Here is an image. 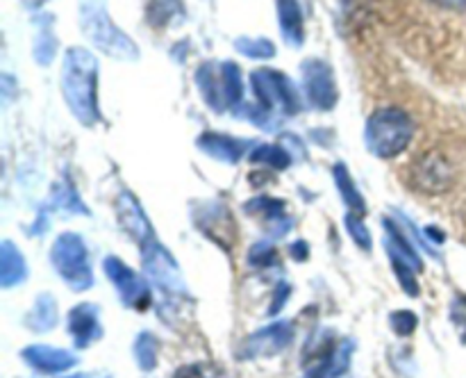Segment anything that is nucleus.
Instances as JSON below:
<instances>
[{"label":"nucleus","mask_w":466,"mask_h":378,"mask_svg":"<svg viewBox=\"0 0 466 378\" xmlns=\"http://www.w3.org/2000/svg\"><path fill=\"white\" fill-rule=\"evenodd\" d=\"M98 64L96 57L85 48H68L62 66V91L68 109L82 126H96L98 121Z\"/></svg>","instance_id":"obj_1"},{"label":"nucleus","mask_w":466,"mask_h":378,"mask_svg":"<svg viewBox=\"0 0 466 378\" xmlns=\"http://www.w3.org/2000/svg\"><path fill=\"white\" fill-rule=\"evenodd\" d=\"M80 26L86 39L103 53L118 59L139 57L135 41L109 18L105 0H80Z\"/></svg>","instance_id":"obj_2"},{"label":"nucleus","mask_w":466,"mask_h":378,"mask_svg":"<svg viewBox=\"0 0 466 378\" xmlns=\"http://www.w3.org/2000/svg\"><path fill=\"white\" fill-rule=\"evenodd\" d=\"M414 137V121L400 107H382L367 121L364 139L369 150L382 159L396 158L410 146Z\"/></svg>","instance_id":"obj_3"},{"label":"nucleus","mask_w":466,"mask_h":378,"mask_svg":"<svg viewBox=\"0 0 466 378\" xmlns=\"http://www.w3.org/2000/svg\"><path fill=\"white\" fill-rule=\"evenodd\" d=\"M50 262L73 291H85L94 285L89 250H86L85 240L77 232H62L55 240L53 250H50Z\"/></svg>","instance_id":"obj_4"},{"label":"nucleus","mask_w":466,"mask_h":378,"mask_svg":"<svg viewBox=\"0 0 466 378\" xmlns=\"http://www.w3.org/2000/svg\"><path fill=\"white\" fill-rule=\"evenodd\" d=\"M250 85H253L259 107H264L267 112L273 114L276 109H280L287 117L300 112L299 91L285 73L273 71V68H258L250 73Z\"/></svg>","instance_id":"obj_5"},{"label":"nucleus","mask_w":466,"mask_h":378,"mask_svg":"<svg viewBox=\"0 0 466 378\" xmlns=\"http://www.w3.org/2000/svg\"><path fill=\"white\" fill-rule=\"evenodd\" d=\"M382 228H385V249L387 253H390L391 264H394V271L396 276H399L400 287H403L410 296H417V273H421L423 269V262L421 258H419L417 249H414V244H410L405 232L400 230V226H396L391 219H385V221H382Z\"/></svg>","instance_id":"obj_6"},{"label":"nucleus","mask_w":466,"mask_h":378,"mask_svg":"<svg viewBox=\"0 0 466 378\" xmlns=\"http://www.w3.org/2000/svg\"><path fill=\"white\" fill-rule=\"evenodd\" d=\"M144 271L155 285L159 287L167 294H185V278H182L180 267L173 260V255L168 253V249H164L157 240H148L144 244Z\"/></svg>","instance_id":"obj_7"},{"label":"nucleus","mask_w":466,"mask_h":378,"mask_svg":"<svg viewBox=\"0 0 466 378\" xmlns=\"http://www.w3.org/2000/svg\"><path fill=\"white\" fill-rule=\"evenodd\" d=\"M103 267H105V276H107L109 281L114 282V287H116L123 305H127V308L132 310H139V312L148 310L150 290L139 273L132 271V269L127 267L123 260H118L116 255L105 258Z\"/></svg>","instance_id":"obj_8"},{"label":"nucleus","mask_w":466,"mask_h":378,"mask_svg":"<svg viewBox=\"0 0 466 378\" xmlns=\"http://www.w3.org/2000/svg\"><path fill=\"white\" fill-rule=\"evenodd\" d=\"M303 85L308 100L317 109H332L337 105V85L332 68L323 59H308L303 62Z\"/></svg>","instance_id":"obj_9"},{"label":"nucleus","mask_w":466,"mask_h":378,"mask_svg":"<svg viewBox=\"0 0 466 378\" xmlns=\"http://www.w3.org/2000/svg\"><path fill=\"white\" fill-rule=\"evenodd\" d=\"M294 340V326L291 322H276L271 326L262 328L255 335L246 340L244 358H268V355H278L287 349Z\"/></svg>","instance_id":"obj_10"},{"label":"nucleus","mask_w":466,"mask_h":378,"mask_svg":"<svg viewBox=\"0 0 466 378\" xmlns=\"http://www.w3.org/2000/svg\"><path fill=\"white\" fill-rule=\"evenodd\" d=\"M412 176L419 189L426 191V194H441L453 182V173H451L449 162L437 153H428L421 159H417V164L412 169Z\"/></svg>","instance_id":"obj_11"},{"label":"nucleus","mask_w":466,"mask_h":378,"mask_svg":"<svg viewBox=\"0 0 466 378\" xmlns=\"http://www.w3.org/2000/svg\"><path fill=\"white\" fill-rule=\"evenodd\" d=\"M332 332L323 331L314 337L312 342H308V349H305V363H303V378H328L335 376V355L337 346L332 344Z\"/></svg>","instance_id":"obj_12"},{"label":"nucleus","mask_w":466,"mask_h":378,"mask_svg":"<svg viewBox=\"0 0 466 378\" xmlns=\"http://www.w3.org/2000/svg\"><path fill=\"white\" fill-rule=\"evenodd\" d=\"M196 221H198V228H203V232L209 240L221 244L226 250L232 249V244L237 240V228L235 221H232V214L223 205H203L200 208V217H196Z\"/></svg>","instance_id":"obj_13"},{"label":"nucleus","mask_w":466,"mask_h":378,"mask_svg":"<svg viewBox=\"0 0 466 378\" xmlns=\"http://www.w3.org/2000/svg\"><path fill=\"white\" fill-rule=\"evenodd\" d=\"M21 358L41 373H62L77 363V358L71 351L55 349V346L46 344L27 346V349H23Z\"/></svg>","instance_id":"obj_14"},{"label":"nucleus","mask_w":466,"mask_h":378,"mask_svg":"<svg viewBox=\"0 0 466 378\" xmlns=\"http://www.w3.org/2000/svg\"><path fill=\"white\" fill-rule=\"evenodd\" d=\"M116 214L123 230H126L132 240L141 241V244L153 240V230H150V223L148 219H146V212L141 209L139 200H137L130 191H121V196L116 199Z\"/></svg>","instance_id":"obj_15"},{"label":"nucleus","mask_w":466,"mask_h":378,"mask_svg":"<svg viewBox=\"0 0 466 378\" xmlns=\"http://www.w3.org/2000/svg\"><path fill=\"white\" fill-rule=\"evenodd\" d=\"M68 332H71L73 342L77 349H85L91 342L100 340L103 328H100L98 308L91 303H80L68 312Z\"/></svg>","instance_id":"obj_16"},{"label":"nucleus","mask_w":466,"mask_h":378,"mask_svg":"<svg viewBox=\"0 0 466 378\" xmlns=\"http://www.w3.org/2000/svg\"><path fill=\"white\" fill-rule=\"evenodd\" d=\"M246 212L262 219L273 237H285L291 228V217H287L285 203L278 199H271V196H258V199L248 200L246 203Z\"/></svg>","instance_id":"obj_17"},{"label":"nucleus","mask_w":466,"mask_h":378,"mask_svg":"<svg viewBox=\"0 0 466 378\" xmlns=\"http://www.w3.org/2000/svg\"><path fill=\"white\" fill-rule=\"evenodd\" d=\"M250 146V141L246 139H235V137L228 135H217V132H205L203 137H198V148L203 153H208L212 159L226 164H237L241 159V155L246 153V148Z\"/></svg>","instance_id":"obj_18"},{"label":"nucleus","mask_w":466,"mask_h":378,"mask_svg":"<svg viewBox=\"0 0 466 378\" xmlns=\"http://www.w3.org/2000/svg\"><path fill=\"white\" fill-rule=\"evenodd\" d=\"M196 85H198L203 100L214 109V112H223V109H228L226 94H223L221 64L205 62L203 66L196 71Z\"/></svg>","instance_id":"obj_19"},{"label":"nucleus","mask_w":466,"mask_h":378,"mask_svg":"<svg viewBox=\"0 0 466 378\" xmlns=\"http://www.w3.org/2000/svg\"><path fill=\"white\" fill-rule=\"evenodd\" d=\"M278 21H280L282 36L289 46L299 48L305 41L303 12H300L299 0H278Z\"/></svg>","instance_id":"obj_20"},{"label":"nucleus","mask_w":466,"mask_h":378,"mask_svg":"<svg viewBox=\"0 0 466 378\" xmlns=\"http://www.w3.org/2000/svg\"><path fill=\"white\" fill-rule=\"evenodd\" d=\"M27 278V264L23 260L21 250L12 244V241H3L0 246V285L5 290L18 285Z\"/></svg>","instance_id":"obj_21"},{"label":"nucleus","mask_w":466,"mask_h":378,"mask_svg":"<svg viewBox=\"0 0 466 378\" xmlns=\"http://www.w3.org/2000/svg\"><path fill=\"white\" fill-rule=\"evenodd\" d=\"M332 173H335V180H337V187H339L341 196H344V203L346 208H349L350 214H358V217H364L367 214V203H364L362 194L358 191V187H355L353 178H350V171L346 169V164H335V169H332Z\"/></svg>","instance_id":"obj_22"},{"label":"nucleus","mask_w":466,"mask_h":378,"mask_svg":"<svg viewBox=\"0 0 466 378\" xmlns=\"http://www.w3.org/2000/svg\"><path fill=\"white\" fill-rule=\"evenodd\" d=\"M25 323L36 332H48L57 323V301L50 294H41L35 301V308L25 317Z\"/></svg>","instance_id":"obj_23"},{"label":"nucleus","mask_w":466,"mask_h":378,"mask_svg":"<svg viewBox=\"0 0 466 378\" xmlns=\"http://www.w3.org/2000/svg\"><path fill=\"white\" fill-rule=\"evenodd\" d=\"M180 16H185V5L180 0H150L146 9V18L153 27H164Z\"/></svg>","instance_id":"obj_24"},{"label":"nucleus","mask_w":466,"mask_h":378,"mask_svg":"<svg viewBox=\"0 0 466 378\" xmlns=\"http://www.w3.org/2000/svg\"><path fill=\"white\" fill-rule=\"evenodd\" d=\"M39 35H36V44H35V59L39 64H50L53 59L55 48H57V39L53 35V18L48 14H41L39 16Z\"/></svg>","instance_id":"obj_25"},{"label":"nucleus","mask_w":466,"mask_h":378,"mask_svg":"<svg viewBox=\"0 0 466 378\" xmlns=\"http://www.w3.org/2000/svg\"><path fill=\"white\" fill-rule=\"evenodd\" d=\"M250 162L253 164H267L273 169H287L291 164V153L285 146L278 144H259L255 146L250 153Z\"/></svg>","instance_id":"obj_26"},{"label":"nucleus","mask_w":466,"mask_h":378,"mask_svg":"<svg viewBox=\"0 0 466 378\" xmlns=\"http://www.w3.org/2000/svg\"><path fill=\"white\" fill-rule=\"evenodd\" d=\"M221 76H223V94H226L228 107H237L244 96V85H241V68L235 62H223L221 64Z\"/></svg>","instance_id":"obj_27"},{"label":"nucleus","mask_w":466,"mask_h":378,"mask_svg":"<svg viewBox=\"0 0 466 378\" xmlns=\"http://www.w3.org/2000/svg\"><path fill=\"white\" fill-rule=\"evenodd\" d=\"M157 340H155L153 332H141L135 340V358L139 363V369L144 372H153L155 364H157Z\"/></svg>","instance_id":"obj_28"},{"label":"nucleus","mask_w":466,"mask_h":378,"mask_svg":"<svg viewBox=\"0 0 466 378\" xmlns=\"http://www.w3.org/2000/svg\"><path fill=\"white\" fill-rule=\"evenodd\" d=\"M235 48L239 50L241 55H246V57H255V59H267L276 55V46H273V41L262 39V36H258V39H253V36H241V39L235 41Z\"/></svg>","instance_id":"obj_29"},{"label":"nucleus","mask_w":466,"mask_h":378,"mask_svg":"<svg viewBox=\"0 0 466 378\" xmlns=\"http://www.w3.org/2000/svg\"><path fill=\"white\" fill-rule=\"evenodd\" d=\"M50 205H53V208H59V209H66V212H73V214H89V209L85 208V203L77 199L76 189L68 185L55 187Z\"/></svg>","instance_id":"obj_30"},{"label":"nucleus","mask_w":466,"mask_h":378,"mask_svg":"<svg viewBox=\"0 0 466 378\" xmlns=\"http://www.w3.org/2000/svg\"><path fill=\"white\" fill-rule=\"evenodd\" d=\"M344 223H346V230H349V235L353 237L355 244H358L360 249H364L369 253V250L373 249V241H371V232H369V228L364 226L362 217L349 212V214H346Z\"/></svg>","instance_id":"obj_31"},{"label":"nucleus","mask_w":466,"mask_h":378,"mask_svg":"<svg viewBox=\"0 0 466 378\" xmlns=\"http://www.w3.org/2000/svg\"><path fill=\"white\" fill-rule=\"evenodd\" d=\"M250 267L255 269H268L278 262V250L273 249L268 241H258L255 246H250L248 253Z\"/></svg>","instance_id":"obj_32"},{"label":"nucleus","mask_w":466,"mask_h":378,"mask_svg":"<svg viewBox=\"0 0 466 378\" xmlns=\"http://www.w3.org/2000/svg\"><path fill=\"white\" fill-rule=\"evenodd\" d=\"M390 322H391V328H394V332H399L400 337L412 335V332L417 331V326H419L417 314L410 312V310H400V312H394V314H391Z\"/></svg>","instance_id":"obj_33"},{"label":"nucleus","mask_w":466,"mask_h":378,"mask_svg":"<svg viewBox=\"0 0 466 378\" xmlns=\"http://www.w3.org/2000/svg\"><path fill=\"white\" fill-rule=\"evenodd\" d=\"M451 319H453L462 342H466V296H458L453 301V305H451Z\"/></svg>","instance_id":"obj_34"},{"label":"nucleus","mask_w":466,"mask_h":378,"mask_svg":"<svg viewBox=\"0 0 466 378\" xmlns=\"http://www.w3.org/2000/svg\"><path fill=\"white\" fill-rule=\"evenodd\" d=\"M289 294H291V287L287 285V282H280V285L276 287V296H273V301H271V310H268V314L280 312L282 305H285V303H287V299H289Z\"/></svg>","instance_id":"obj_35"},{"label":"nucleus","mask_w":466,"mask_h":378,"mask_svg":"<svg viewBox=\"0 0 466 378\" xmlns=\"http://www.w3.org/2000/svg\"><path fill=\"white\" fill-rule=\"evenodd\" d=\"M173 378H205V376H203V369H200V364H185V367L177 369L176 376Z\"/></svg>","instance_id":"obj_36"},{"label":"nucleus","mask_w":466,"mask_h":378,"mask_svg":"<svg viewBox=\"0 0 466 378\" xmlns=\"http://www.w3.org/2000/svg\"><path fill=\"white\" fill-rule=\"evenodd\" d=\"M437 5H441V7L446 9H466V0H435Z\"/></svg>","instance_id":"obj_37"},{"label":"nucleus","mask_w":466,"mask_h":378,"mask_svg":"<svg viewBox=\"0 0 466 378\" xmlns=\"http://www.w3.org/2000/svg\"><path fill=\"white\" fill-rule=\"evenodd\" d=\"M305 250H308V244H305V241H299V244L291 246V253H294L296 260L308 258V253H305Z\"/></svg>","instance_id":"obj_38"},{"label":"nucleus","mask_w":466,"mask_h":378,"mask_svg":"<svg viewBox=\"0 0 466 378\" xmlns=\"http://www.w3.org/2000/svg\"><path fill=\"white\" fill-rule=\"evenodd\" d=\"M68 378H112L107 373H76V376H68Z\"/></svg>","instance_id":"obj_39"},{"label":"nucleus","mask_w":466,"mask_h":378,"mask_svg":"<svg viewBox=\"0 0 466 378\" xmlns=\"http://www.w3.org/2000/svg\"><path fill=\"white\" fill-rule=\"evenodd\" d=\"M339 378H341V376H339Z\"/></svg>","instance_id":"obj_40"}]
</instances>
